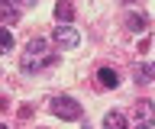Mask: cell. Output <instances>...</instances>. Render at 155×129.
Returning a JSON list of instances; mask_svg holds the SVG:
<instances>
[{
	"mask_svg": "<svg viewBox=\"0 0 155 129\" xmlns=\"http://www.w3.org/2000/svg\"><path fill=\"white\" fill-rule=\"evenodd\" d=\"M10 49H13V36H10V29H0V55Z\"/></svg>",
	"mask_w": 155,
	"mask_h": 129,
	"instance_id": "obj_10",
	"label": "cell"
},
{
	"mask_svg": "<svg viewBox=\"0 0 155 129\" xmlns=\"http://www.w3.org/2000/svg\"><path fill=\"white\" fill-rule=\"evenodd\" d=\"M97 84L107 87V90H113V87H120V74L113 68H97Z\"/></svg>",
	"mask_w": 155,
	"mask_h": 129,
	"instance_id": "obj_6",
	"label": "cell"
},
{
	"mask_svg": "<svg viewBox=\"0 0 155 129\" xmlns=\"http://www.w3.org/2000/svg\"><path fill=\"white\" fill-rule=\"evenodd\" d=\"M133 116H136L139 126H155V103H152V100H139Z\"/></svg>",
	"mask_w": 155,
	"mask_h": 129,
	"instance_id": "obj_5",
	"label": "cell"
},
{
	"mask_svg": "<svg viewBox=\"0 0 155 129\" xmlns=\"http://www.w3.org/2000/svg\"><path fill=\"white\" fill-rule=\"evenodd\" d=\"M126 26H129V32H145L149 20H145L142 13H129V16H126Z\"/></svg>",
	"mask_w": 155,
	"mask_h": 129,
	"instance_id": "obj_9",
	"label": "cell"
},
{
	"mask_svg": "<svg viewBox=\"0 0 155 129\" xmlns=\"http://www.w3.org/2000/svg\"><path fill=\"white\" fill-rule=\"evenodd\" d=\"M52 39L61 45V49H78L81 45V32L74 29V26H68V23H61V26H55V32H52Z\"/></svg>",
	"mask_w": 155,
	"mask_h": 129,
	"instance_id": "obj_3",
	"label": "cell"
},
{
	"mask_svg": "<svg viewBox=\"0 0 155 129\" xmlns=\"http://www.w3.org/2000/svg\"><path fill=\"white\" fill-rule=\"evenodd\" d=\"M145 71H149V78H155V61H152V65H145Z\"/></svg>",
	"mask_w": 155,
	"mask_h": 129,
	"instance_id": "obj_11",
	"label": "cell"
},
{
	"mask_svg": "<svg viewBox=\"0 0 155 129\" xmlns=\"http://www.w3.org/2000/svg\"><path fill=\"white\" fill-rule=\"evenodd\" d=\"M23 16V3L19 0H0V23L3 26H16Z\"/></svg>",
	"mask_w": 155,
	"mask_h": 129,
	"instance_id": "obj_4",
	"label": "cell"
},
{
	"mask_svg": "<svg viewBox=\"0 0 155 129\" xmlns=\"http://www.w3.org/2000/svg\"><path fill=\"white\" fill-rule=\"evenodd\" d=\"M55 16H58V23H71L74 20V3H71V0H58L55 3Z\"/></svg>",
	"mask_w": 155,
	"mask_h": 129,
	"instance_id": "obj_7",
	"label": "cell"
},
{
	"mask_svg": "<svg viewBox=\"0 0 155 129\" xmlns=\"http://www.w3.org/2000/svg\"><path fill=\"white\" fill-rule=\"evenodd\" d=\"M104 126H113V129H126V126H129V116H123L120 110H113V113H107V116H104Z\"/></svg>",
	"mask_w": 155,
	"mask_h": 129,
	"instance_id": "obj_8",
	"label": "cell"
},
{
	"mask_svg": "<svg viewBox=\"0 0 155 129\" xmlns=\"http://www.w3.org/2000/svg\"><path fill=\"white\" fill-rule=\"evenodd\" d=\"M48 113L71 123V119H81V103H78L74 97H65V94H61V97H52V100H48Z\"/></svg>",
	"mask_w": 155,
	"mask_h": 129,
	"instance_id": "obj_2",
	"label": "cell"
},
{
	"mask_svg": "<svg viewBox=\"0 0 155 129\" xmlns=\"http://www.w3.org/2000/svg\"><path fill=\"white\" fill-rule=\"evenodd\" d=\"M55 61H58V55L48 52V42L45 39H29L26 55H23V61H19V68H23V74H39V71L52 68Z\"/></svg>",
	"mask_w": 155,
	"mask_h": 129,
	"instance_id": "obj_1",
	"label": "cell"
}]
</instances>
